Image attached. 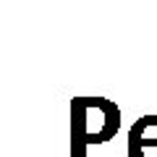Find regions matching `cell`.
I'll return each mask as SVG.
<instances>
[{"label":"cell","mask_w":157,"mask_h":157,"mask_svg":"<svg viewBox=\"0 0 157 157\" xmlns=\"http://www.w3.org/2000/svg\"><path fill=\"white\" fill-rule=\"evenodd\" d=\"M128 157H157V115H141L128 128Z\"/></svg>","instance_id":"7a4b0ae2"},{"label":"cell","mask_w":157,"mask_h":157,"mask_svg":"<svg viewBox=\"0 0 157 157\" xmlns=\"http://www.w3.org/2000/svg\"><path fill=\"white\" fill-rule=\"evenodd\" d=\"M121 128V110L105 97L71 100V157H86V147L105 144Z\"/></svg>","instance_id":"6da1fadb"}]
</instances>
